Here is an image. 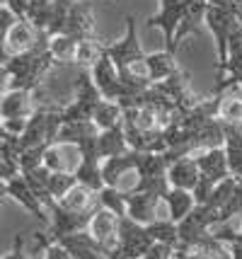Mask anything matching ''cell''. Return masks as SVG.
<instances>
[{
	"label": "cell",
	"mask_w": 242,
	"mask_h": 259,
	"mask_svg": "<svg viewBox=\"0 0 242 259\" xmlns=\"http://www.w3.org/2000/svg\"><path fill=\"white\" fill-rule=\"evenodd\" d=\"M97 150H100V158L102 160H112L119 158V155H126L131 146H128L126 131H124V124L116 126V128H109V131H102L97 136Z\"/></svg>",
	"instance_id": "20"
},
{
	"label": "cell",
	"mask_w": 242,
	"mask_h": 259,
	"mask_svg": "<svg viewBox=\"0 0 242 259\" xmlns=\"http://www.w3.org/2000/svg\"><path fill=\"white\" fill-rule=\"evenodd\" d=\"M92 121L97 124L100 131H109V128H116V126L124 124V107L119 102H112V100H104L97 112H94Z\"/></svg>",
	"instance_id": "24"
},
{
	"label": "cell",
	"mask_w": 242,
	"mask_h": 259,
	"mask_svg": "<svg viewBox=\"0 0 242 259\" xmlns=\"http://www.w3.org/2000/svg\"><path fill=\"white\" fill-rule=\"evenodd\" d=\"M167 180H170V187L174 189H186V192H194L201 182V169L196 165V158L189 155V158L177 160L174 165H170V172H167Z\"/></svg>",
	"instance_id": "15"
},
{
	"label": "cell",
	"mask_w": 242,
	"mask_h": 259,
	"mask_svg": "<svg viewBox=\"0 0 242 259\" xmlns=\"http://www.w3.org/2000/svg\"><path fill=\"white\" fill-rule=\"evenodd\" d=\"M162 201L167 203V211H170V221H174V223H182L186 215L194 211L196 206V196H194V192H186V189H170V192L165 194V199Z\"/></svg>",
	"instance_id": "21"
},
{
	"label": "cell",
	"mask_w": 242,
	"mask_h": 259,
	"mask_svg": "<svg viewBox=\"0 0 242 259\" xmlns=\"http://www.w3.org/2000/svg\"><path fill=\"white\" fill-rule=\"evenodd\" d=\"M155 242L150 237L148 228L131 221V218H119V245L112 254L114 259H143L150 252Z\"/></svg>",
	"instance_id": "6"
},
{
	"label": "cell",
	"mask_w": 242,
	"mask_h": 259,
	"mask_svg": "<svg viewBox=\"0 0 242 259\" xmlns=\"http://www.w3.org/2000/svg\"><path fill=\"white\" fill-rule=\"evenodd\" d=\"M148 228L150 237H153V242H160V245H170V247H179L182 245V240H179V226L170 221V218H158V221H153Z\"/></svg>",
	"instance_id": "23"
},
{
	"label": "cell",
	"mask_w": 242,
	"mask_h": 259,
	"mask_svg": "<svg viewBox=\"0 0 242 259\" xmlns=\"http://www.w3.org/2000/svg\"><path fill=\"white\" fill-rule=\"evenodd\" d=\"M107 46L109 44H104V41H100V39H87V41H80L75 66L85 68V70H92V68L97 66V61L107 54Z\"/></svg>",
	"instance_id": "26"
},
{
	"label": "cell",
	"mask_w": 242,
	"mask_h": 259,
	"mask_svg": "<svg viewBox=\"0 0 242 259\" xmlns=\"http://www.w3.org/2000/svg\"><path fill=\"white\" fill-rule=\"evenodd\" d=\"M29 3H32V0H3V5H5V8H10V10L20 17V20H27Z\"/></svg>",
	"instance_id": "29"
},
{
	"label": "cell",
	"mask_w": 242,
	"mask_h": 259,
	"mask_svg": "<svg viewBox=\"0 0 242 259\" xmlns=\"http://www.w3.org/2000/svg\"><path fill=\"white\" fill-rule=\"evenodd\" d=\"M179 70H182V68L177 63V54L155 51V54H148V56H146V73H148V78L153 80V85L172 78L174 73H179Z\"/></svg>",
	"instance_id": "17"
},
{
	"label": "cell",
	"mask_w": 242,
	"mask_h": 259,
	"mask_svg": "<svg viewBox=\"0 0 242 259\" xmlns=\"http://www.w3.org/2000/svg\"><path fill=\"white\" fill-rule=\"evenodd\" d=\"M109 259H114V257H109Z\"/></svg>",
	"instance_id": "34"
},
{
	"label": "cell",
	"mask_w": 242,
	"mask_h": 259,
	"mask_svg": "<svg viewBox=\"0 0 242 259\" xmlns=\"http://www.w3.org/2000/svg\"><path fill=\"white\" fill-rule=\"evenodd\" d=\"M107 54L114 61V66L119 73H133V75H146V51L140 49L138 34H136V17L128 15L126 17V32L124 36L107 46Z\"/></svg>",
	"instance_id": "2"
},
{
	"label": "cell",
	"mask_w": 242,
	"mask_h": 259,
	"mask_svg": "<svg viewBox=\"0 0 242 259\" xmlns=\"http://www.w3.org/2000/svg\"><path fill=\"white\" fill-rule=\"evenodd\" d=\"M128 218L136 221L140 226H150L153 221H158V206L162 196L150 192H128Z\"/></svg>",
	"instance_id": "13"
},
{
	"label": "cell",
	"mask_w": 242,
	"mask_h": 259,
	"mask_svg": "<svg viewBox=\"0 0 242 259\" xmlns=\"http://www.w3.org/2000/svg\"><path fill=\"white\" fill-rule=\"evenodd\" d=\"M235 15H237V20H240V24H242V3L237 5V10H235Z\"/></svg>",
	"instance_id": "32"
},
{
	"label": "cell",
	"mask_w": 242,
	"mask_h": 259,
	"mask_svg": "<svg viewBox=\"0 0 242 259\" xmlns=\"http://www.w3.org/2000/svg\"><path fill=\"white\" fill-rule=\"evenodd\" d=\"M97 196H100L102 208H107V211L116 213L119 218H126V215H128V201H126L128 192H121L119 187H104Z\"/></svg>",
	"instance_id": "25"
},
{
	"label": "cell",
	"mask_w": 242,
	"mask_h": 259,
	"mask_svg": "<svg viewBox=\"0 0 242 259\" xmlns=\"http://www.w3.org/2000/svg\"><path fill=\"white\" fill-rule=\"evenodd\" d=\"M41 34L34 29V24L29 20H20V22L12 27L10 32L5 34V44H3V58H10V56H20V54H27L36 46L41 44Z\"/></svg>",
	"instance_id": "8"
},
{
	"label": "cell",
	"mask_w": 242,
	"mask_h": 259,
	"mask_svg": "<svg viewBox=\"0 0 242 259\" xmlns=\"http://www.w3.org/2000/svg\"><path fill=\"white\" fill-rule=\"evenodd\" d=\"M46 187H49V192H51V196L56 201H61L70 189L78 187V177H75V172H51L46 180Z\"/></svg>",
	"instance_id": "27"
},
{
	"label": "cell",
	"mask_w": 242,
	"mask_h": 259,
	"mask_svg": "<svg viewBox=\"0 0 242 259\" xmlns=\"http://www.w3.org/2000/svg\"><path fill=\"white\" fill-rule=\"evenodd\" d=\"M204 22H206L208 32L213 34L216 46H218V82H220L225 78V66H228V44H230V36L235 32V27L240 24V20H237L235 10L228 8V5L208 3Z\"/></svg>",
	"instance_id": "3"
},
{
	"label": "cell",
	"mask_w": 242,
	"mask_h": 259,
	"mask_svg": "<svg viewBox=\"0 0 242 259\" xmlns=\"http://www.w3.org/2000/svg\"><path fill=\"white\" fill-rule=\"evenodd\" d=\"M174 252H177V249L170 247V245H160V242H155L143 259H174Z\"/></svg>",
	"instance_id": "28"
},
{
	"label": "cell",
	"mask_w": 242,
	"mask_h": 259,
	"mask_svg": "<svg viewBox=\"0 0 242 259\" xmlns=\"http://www.w3.org/2000/svg\"><path fill=\"white\" fill-rule=\"evenodd\" d=\"M54 66H56V61L49 54V36H46V39H41V44L36 46V49L27 51V54L3 58V70H5V78H8L3 92L41 90V88H39V85H41V78H44Z\"/></svg>",
	"instance_id": "1"
},
{
	"label": "cell",
	"mask_w": 242,
	"mask_h": 259,
	"mask_svg": "<svg viewBox=\"0 0 242 259\" xmlns=\"http://www.w3.org/2000/svg\"><path fill=\"white\" fill-rule=\"evenodd\" d=\"M87 233L100 242V247L104 249V254L112 257L116 252V245H119V215L112 213V211H107V208H100V211L94 213Z\"/></svg>",
	"instance_id": "9"
},
{
	"label": "cell",
	"mask_w": 242,
	"mask_h": 259,
	"mask_svg": "<svg viewBox=\"0 0 242 259\" xmlns=\"http://www.w3.org/2000/svg\"><path fill=\"white\" fill-rule=\"evenodd\" d=\"M104 102V95L94 85L92 73L80 68L75 78V97L63 107V124L66 121H92L97 107Z\"/></svg>",
	"instance_id": "4"
},
{
	"label": "cell",
	"mask_w": 242,
	"mask_h": 259,
	"mask_svg": "<svg viewBox=\"0 0 242 259\" xmlns=\"http://www.w3.org/2000/svg\"><path fill=\"white\" fill-rule=\"evenodd\" d=\"M237 85H242V80H240V82H237Z\"/></svg>",
	"instance_id": "33"
},
{
	"label": "cell",
	"mask_w": 242,
	"mask_h": 259,
	"mask_svg": "<svg viewBox=\"0 0 242 259\" xmlns=\"http://www.w3.org/2000/svg\"><path fill=\"white\" fill-rule=\"evenodd\" d=\"M5 192L10 194L12 199L20 203L22 208H27L32 215H36L41 223L51 226V213L46 211V206L36 199V194L32 192V187L27 184V180H24L22 175H20V177H15V180H10V182H5Z\"/></svg>",
	"instance_id": "12"
},
{
	"label": "cell",
	"mask_w": 242,
	"mask_h": 259,
	"mask_svg": "<svg viewBox=\"0 0 242 259\" xmlns=\"http://www.w3.org/2000/svg\"><path fill=\"white\" fill-rule=\"evenodd\" d=\"M78 49H80V41L75 36H68V34L49 36V54L54 56L56 63H75L78 61Z\"/></svg>",
	"instance_id": "22"
},
{
	"label": "cell",
	"mask_w": 242,
	"mask_h": 259,
	"mask_svg": "<svg viewBox=\"0 0 242 259\" xmlns=\"http://www.w3.org/2000/svg\"><path fill=\"white\" fill-rule=\"evenodd\" d=\"M44 257H46V259H73V257H70V252L63 247L61 242H54V245L44 252Z\"/></svg>",
	"instance_id": "31"
},
{
	"label": "cell",
	"mask_w": 242,
	"mask_h": 259,
	"mask_svg": "<svg viewBox=\"0 0 242 259\" xmlns=\"http://www.w3.org/2000/svg\"><path fill=\"white\" fill-rule=\"evenodd\" d=\"M58 242L68 249L73 259H109L107 254H104V249L100 247V242H97L87 230L66 235L63 240H58Z\"/></svg>",
	"instance_id": "16"
},
{
	"label": "cell",
	"mask_w": 242,
	"mask_h": 259,
	"mask_svg": "<svg viewBox=\"0 0 242 259\" xmlns=\"http://www.w3.org/2000/svg\"><path fill=\"white\" fill-rule=\"evenodd\" d=\"M36 92L29 90H8L3 92V100H0V116L3 121L5 119H32V114L36 112L32 97Z\"/></svg>",
	"instance_id": "14"
},
{
	"label": "cell",
	"mask_w": 242,
	"mask_h": 259,
	"mask_svg": "<svg viewBox=\"0 0 242 259\" xmlns=\"http://www.w3.org/2000/svg\"><path fill=\"white\" fill-rule=\"evenodd\" d=\"M3 259H32V254L24 249V240L17 235L15 237V247H12V252H8Z\"/></svg>",
	"instance_id": "30"
},
{
	"label": "cell",
	"mask_w": 242,
	"mask_h": 259,
	"mask_svg": "<svg viewBox=\"0 0 242 259\" xmlns=\"http://www.w3.org/2000/svg\"><path fill=\"white\" fill-rule=\"evenodd\" d=\"M102 134L94 121H66L56 136L58 146H82Z\"/></svg>",
	"instance_id": "18"
},
{
	"label": "cell",
	"mask_w": 242,
	"mask_h": 259,
	"mask_svg": "<svg viewBox=\"0 0 242 259\" xmlns=\"http://www.w3.org/2000/svg\"><path fill=\"white\" fill-rule=\"evenodd\" d=\"M220 95L218 119L228 126H242V85H232L228 90L216 92Z\"/></svg>",
	"instance_id": "19"
},
{
	"label": "cell",
	"mask_w": 242,
	"mask_h": 259,
	"mask_svg": "<svg viewBox=\"0 0 242 259\" xmlns=\"http://www.w3.org/2000/svg\"><path fill=\"white\" fill-rule=\"evenodd\" d=\"M196 165L201 169V177L213 184L225 182L230 175V165H228V150L225 148H213V150H201L196 153Z\"/></svg>",
	"instance_id": "11"
},
{
	"label": "cell",
	"mask_w": 242,
	"mask_h": 259,
	"mask_svg": "<svg viewBox=\"0 0 242 259\" xmlns=\"http://www.w3.org/2000/svg\"><path fill=\"white\" fill-rule=\"evenodd\" d=\"M155 88H158L165 97H170V100L177 104L179 112H186V109H191V107H196V104L201 102V97L194 95V90H191L189 73H184V70H179V73H174L172 78L158 82Z\"/></svg>",
	"instance_id": "10"
},
{
	"label": "cell",
	"mask_w": 242,
	"mask_h": 259,
	"mask_svg": "<svg viewBox=\"0 0 242 259\" xmlns=\"http://www.w3.org/2000/svg\"><path fill=\"white\" fill-rule=\"evenodd\" d=\"M199 3H208V0H160V12L153 15L148 22H146V27L162 29V34H165V51L177 54V46H174L177 32L184 24L186 15L191 12V8L199 5Z\"/></svg>",
	"instance_id": "5"
},
{
	"label": "cell",
	"mask_w": 242,
	"mask_h": 259,
	"mask_svg": "<svg viewBox=\"0 0 242 259\" xmlns=\"http://www.w3.org/2000/svg\"><path fill=\"white\" fill-rule=\"evenodd\" d=\"M61 34L75 36L78 41L97 39V27H94L92 3H90V0H75V5L70 8L68 20H66V24H63V32Z\"/></svg>",
	"instance_id": "7"
}]
</instances>
